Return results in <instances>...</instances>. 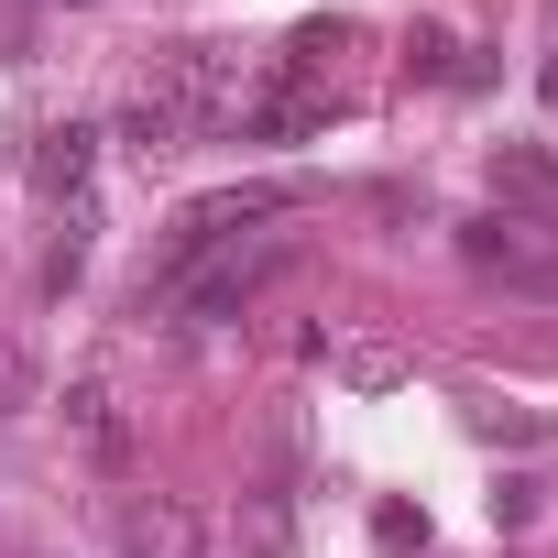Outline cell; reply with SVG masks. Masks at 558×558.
Listing matches in <instances>:
<instances>
[{"mask_svg":"<svg viewBox=\"0 0 558 558\" xmlns=\"http://www.w3.org/2000/svg\"><path fill=\"white\" fill-rule=\"evenodd\" d=\"M110 143H121V154H132V165H143V175H154V165H175V154H186V143H197V132H186V121H175V110H165V99H132V110H121V132H110Z\"/></svg>","mask_w":558,"mask_h":558,"instance_id":"9","label":"cell"},{"mask_svg":"<svg viewBox=\"0 0 558 558\" xmlns=\"http://www.w3.org/2000/svg\"><path fill=\"white\" fill-rule=\"evenodd\" d=\"M88 241H99V208L77 197V208L56 219V252H45V286H56V296H66V286H77V274H88Z\"/></svg>","mask_w":558,"mask_h":558,"instance_id":"10","label":"cell"},{"mask_svg":"<svg viewBox=\"0 0 558 558\" xmlns=\"http://www.w3.org/2000/svg\"><path fill=\"white\" fill-rule=\"evenodd\" d=\"M493 208L504 219H558V154L547 143H493Z\"/></svg>","mask_w":558,"mask_h":558,"instance_id":"7","label":"cell"},{"mask_svg":"<svg viewBox=\"0 0 558 558\" xmlns=\"http://www.w3.org/2000/svg\"><path fill=\"white\" fill-rule=\"evenodd\" d=\"M373 536H384L395 558H405V547H427V504H384V514H373Z\"/></svg>","mask_w":558,"mask_h":558,"instance_id":"15","label":"cell"},{"mask_svg":"<svg viewBox=\"0 0 558 558\" xmlns=\"http://www.w3.org/2000/svg\"><path fill=\"white\" fill-rule=\"evenodd\" d=\"M329 121H340V99H329L318 77H274V88H252V99H241V121H230V132H241V143H318Z\"/></svg>","mask_w":558,"mask_h":558,"instance_id":"3","label":"cell"},{"mask_svg":"<svg viewBox=\"0 0 558 558\" xmlns=\"http://www.w3.org/2000/svg\"><path fill=\"white\" fill-rule=\"evenodd\" d=\"M536 99L558 110V0H547V56H536Z\"/></svg>","mask_w":558,"mask_h":558,"instance_id":"16","label":"cell"},{"mask_svg":"<svg viewBox=\"0 0 558 558\" xmlns=\"http://www.w3.org/2000/svg\"><path fill=\"white\" fill-rule=\"evenodd\" d=\"M56 416H66V438H77L99 471H121V460H132V416H121V384H110V373H77Z\"/></svg>","mask_w":558,"mask_h":558,"instance_id":"5","label":"cell"},{"mask_svg":"<svg viewBox=\"0 0 558 558\" xmlns=\"http://www.w3.org/2000/svg\"><path fill=\"white\" fill-rule=\"evenodd\" d=\"M110 536H121V558H208V525H197V504H175V493H121Z\"/></svg>","mask_w":558,"mask_h":558,"instance_id":"4","label":"cell"},{"mask_svg":"<svg viewBox=\"0 0 558 558\" xmlns=\"http://www.w3.org/2000/svg\"><path fill=\"white\" fill-rule=\"evenodd\" d=\"M536 504H547V482L504 471V482H493V536H525V525H536Z\"/></svg>","mask_w":558,"mask_h":558,"instance_id":"13","label":"cell"},{"mask_svg":"<svg viewBox=\"0 0 558 558\" xmlns=\"http://www.w3.org/2000/svg\"><path fill=\"white\" fill-rule=\"evenodd\" d=\"M99 143H110V132H88V121H56V132H34V197L77 208V197H88V175H99Z\"/></svg>","mask_w":558,"mask_h":558,"instance_id":"6","label":"cell"},{"mask_svg":"<svg viewBox=\"0 0 558 558\" xmlns=\"http://www.w3.org/2000/svg\"><path fill=\"white\" fill-rule=\"evenodd\" d=\"M230 558H296V493L252 482V493L230 504Z\"/></svg>","mask_w":558,"mask_h":558,"instance_id":"8","label":"cell"},{"mask_svg":"<svg viewBox=\"0 0 558 558\" xmlns=\"http://www.w3.org/2000/svg\"><path fill=\"white\" fill-rule=\"evenodd\" d=\"M340 384H351V395H395V384H405V351L362 340V351H340Z\"/></svg>","mask_w":558,"mask_h":558,"instance_id":"12","label":"cell"},{"mask_svg":"<svg viewBox=\"0 0 558 558\" xmlns=\"http://www.w3.org/2000/svg\"><path fill=\"white\" fill-rule=\"evenodd\" d=\"M405 66H416V77H460V34H449V23H416Z\"/></svg>","mask_w":558,"mask_h":558,"instance_id":"14","label":"cell"},{"mask_svg":"<svg viewBox=\"0 0 558 558\" xmlns=\"http://www.w3.org/2000/svg\"><path fill=\"white\" fill-rule=\"evenodd\" d=\"M460 263L482 274V286H504V296H558V230L547 219L482 208V219H460Z\"/></svg>","mask_w":558,"mask_h":558,"instance_id":"2","label":"cell"},{"mask_svg":"<svg viewBox=\"0 0 558 558\" xmlns=\"http://www.w3.org/2000/svg\"><path fill=\"white\" fill-rule=\"evenodd\" d=\"M296 252H307V230H296V208H286V219H263V230H241V241H219V252L154 274V286H143V329H165V340H208V329H230V318H241Z\"/></svg>","mask_w":558,"mask_h":558,"instance_id":"1","label":"cell"},{"mask_svg":"<svg viewBox=\"0 0 558 558\" xmlns=\"http://www.w3.org/2000/svg\"><path fill=\"white\" fill-rule=\"evenodd\" d=\"M34 405H45V373H34V351H23L12 329H0V427L34 416Z\"/></svg>","mask_w":558,"mask_h":558,"instance_id":"11","label":"cell"}]
</instances>
